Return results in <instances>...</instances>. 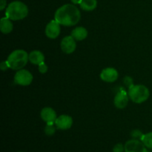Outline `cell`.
<instances>
[{"instance_id": "cell-3", "label": "cell", "mask_w": 152, "mask_h": 152, "mask_svg": "<svg viewBox=\"0 0 152 152\" xmlns=\"http://www.w3.org/2000/svg\"><path fill=\"white\" fill-rule=\"evenodd\" d=\"M29 54L24 50H16L12 52L7 59L9 68L13 70H21L26 65Z\"/></svg>"}, {"instance_id": "cell-9", "label": "cell", "mask_w": 152, "mask_h": 152, "mask_svg": "<svg viewBox=\"0 0 152 152\" xmlns=\"http://www.w3.org/2000/svg\"><path fill=\"white\" fill-rule=\"evenodd\" d=\"M56 128L60 130H68L73 125V119L70 116L63 114L57 117L55 121Z\"/></svg>"}, {"instance_id": "cell-5", "label": "cell", "mask_w": 152, "mask_h": 152, "mask_svg": "<svg viewBox=\"0 0 152 152\" xmlns=\"http://www.w3.org/2000/svg\"><path fill=\"white\" fill-rule=\"evenodd\" d=\"M33 75L30 71L25 69L19 70L14 76V82L16 84L22 86H27L31 84Z\"/></svg>"}, {"instance_id": "cell-15", "label": "cell", "mask_w": 152, "mask_h": 152, "mask_svg": "<svg viewBox=\"0 0 152 152\" xmlns=\"http://www.w3.org/2000/svg\"><path fill=\"white\" fill-rule=\"evenodd\" d=\"M13 25L10 19L7 17L1 18L0 20V30L4 34H8L13 31Z\"/></svg>"}, {"instance_id": "cell-8", "label": "cell", "mask_w": 152, "mask_h": 152, "mask_svg": "<svg viewBox=\"0 0 152 152\" xmlns=\"http://www.w3.org/2000/svg\"><path fill=\"white\" fill-rule=\"evenodd\" d=\"M60 24L56 20H51L45 28V35L50 39H56L60 34Z\"/></svg>"}, {"instance_id": "cell-6", "label": "cell", "mask_w": 152, "mask_h": 152, "mask_svg": "<svg viewBox=\"0 0 152 152\" xmlns=\"http://www.w3.org/2000/svg\"><path fill=\"white\" fill-rule=\"evenodd\" d=\"M125 152H148V151L142 141L133 139L126 142Z\"/></svg>"}, {"instance_id": "cell-10", "label": "cell", "mask_w": 152, "mask_h": 152, "mask_svg": "<svg viewBox=\"0 0 152 152\" xmlns=\"http://www.w3.org/2000/svg\"><path fill=\"white\" fill-rule=\"evenodd\" d=\"M119 74L114 68H107L102 71L100 74L101 80L107 83H114L118 79Z\"/></svg>"}, {"instance_id": "cell-24", "label": "cell", "mask_w": 152, "mask_h": 152, "mask_svg": "<svg viewBox=\"0 0 152 152\" xmlns=\"http://www.w3.org/2000/svg\"><path fill=\"white\" fill-rule=\"evenodd\" d=\"M7 1L6 0H0V10H3L6 7Z\"/></svg>"}, {"instance_id": "cell-19", "label": "cell", "mask_w": 152, "mask_h": 152, "mask_svg": "<svg viewBox=\"0 0 152 152\" xmlns=\"http://www.w3.org/2000/svg\"><path fill=\"white\" fill-rule=\"evenodd\" d=\"M143 135L144 134H142V132L141 131L138 130V129H134V130H133L131 132V136L134 140H141Z\"/></svg>"}, {"instance_id": "cell-23", "label": "cell", "mask_w": 152, "mask_h": 152, "mask_svg": "<svg viewBox=\"0 0 152 152\" xmlns=\"http://www.w3.org/2000/svg\"><path fill=\"white\" fill-rule=\"evenodd\" d=\"M0 68H1V71H6V70L7 69V68H10L8 66V64H7V61H4V62H1V64H0Z\"/></svg>"}, {"instance_id": "cell-14", "label": "cell", "mask_w": 152, "mask_h": 152, "mask_svg": "<svg viewBox=\"0 0 152 152\" xmlns=\"http://www.w3.org/2000/svg\"><path fill=\"white\" fill-rule=\"evenodd\" d=\"M71 36L76 41H82L88 36V31L83 27H77L71 32Z\"/></svg>"}, {"instance_id": "cell-18", "label": "cell", "mask_w": 152, "mask_h": 152, "mask_svg": "<svg viewBox=\"0 0 152 152\" xmlns=\"http://www.w3.org/2000/svg\"><path fill=\"white\" fill-rule=\"evenodd\" d=\"M56 129L53 126V124L51 123H47L45 128V133L47 136H52L55 134Z\"/></svg>"}, {"instance_id": "cell-22", "label": "cell", "mask_w": 152, "mask_h": 152, "mask_svg": "<svg viewBox=\"0 0 152 152\" xmlns=\"http://www.w3.org/2000/svg\"><path fill=\"white\" fill-rule=\"evenodd\" d=\"M124 83L127 86H129V88L132 87V86H134L133 85V80H132V78H131V77H126L124 78Z\"/></svg>"}, {"instance_id": "cell-2", "label": "cell", "mask_w": 152, "mask_h": 152, "mask_svg": "<svg viewBox=\"0 0 152 152\" xmlns=\"http://www.w3.org/2000/svg\"><path fill=\"white\" fill-rule=\"evenodd\" d=\"M28 7L25 3L20 1H14L10 3L5 12L6 17L13 21L25 19L28 16Z\"/></svg>"}, {"instance_id": "cell-25", "label": "cell", "mask_w": 152, "mask_h": 152, "mask_svg": "<svg viewBox=\"0 0 152 152\" xmlns=\"http://www.w3.org/2000/svg\"><path fill=\"white\" fill-rule=\"evenodd\" d=\"M71 2L74 4H80L82 0H71Z\"/></svg>"}, {"instance_id": "cell-21", "label": "cell", "mask_w": 152, "mask_h": 152, "mask_svg": "<svg viewBox=\"0 0 152 152\" xmlns=\"http://www.w3.org/2000/svg\"><path fill=\"white\" fill-rule=\"evenodd\" d=\"M39 71L41 74H45L48 71V66L46 65V64L45 62L39 64Z\"/></svg>"}, {"instance_id": "cell-4", "label": "cell", "mask_w": 152, "mask_h": 152, "mask_svg": "<svg viewBox=\"0 0 152 152\" xmlns=\"http://www.w3.org/2000/svg\"><path fill=\"white\" fill-rule=\"evenodd\" d=\"M128 94L134 102L142 103L148 99L150 92L148 88L143 85H134L129 88Z\"/></svg>"}, {"instance_id": "cell-1", "label": "cell", "mask_w": 152, "mask_h": 152, "mask_svg": "<svg viewBox=\"0 0 152 152\" xmlns=\"http://www.w3.org/2000/svg\"><path fill=\"white\" fill-rule=\"evenodd\" d=\"M55 20L64 26H73L80 20L81 13L75 5L66 4L62 5L55 13Z\"/></svg>"}, {"instance_id": "cell-20", "label": "cell", "mask_w": 152, "mask_h": 152, "mask_svg": "<svg viewBox=\"0 0 152 152\" xmlns=\"http://www.w3.org/2000/svg\"><path fill=\"white\" fill-rule=\"evenodd\" d=\"M125 151V145L122 143H117L113 148V152H123Z\"/></svg>"}, {"instance_id": "cell-7", "label": "cell", "mask_w": 152, "mask_h": 152, "mask_svg": "<svg viewBox=\"0 0 152 152\" xmlns=\"http://www.w3.org/2000/svg\"><path fill=\"white\" fill-rule=\"evenodd\" d=\"M76 48H77V43L72 36H68L62 39L61 42V49L64 53L67 54L74 53L76 50Z\"/></svg>"}, {"instance_id": "cell-12", "label": "cell", "mask_w": 152, "mask_h": 152, "mask_svg": "<svg viewBox=\"0 0 152 152\" xmlns=\"http://www.w3.org/2000/svg\"><path fill=\"white\" fill-rule=\"evenodd\" d=\"M40 115H41V118L45 122H46L47 123H51V124L55 123V121L57 118L55 111L50 107H46V108H43Z\"/></svg>"}, {"instance_id": "cell-17", "label": "cell", "mask_w": 152, "mask_h": 152, "mask_svg": "<svg viewBox=\"0 0 152 152\" xmlns=\"http://www.w3.org/2000/svg\"><path fill=\"white\" fill-rule=\"evenodd\" d=\"M141 141L145 145V147L152 149V132H149L143 135Z\"/></svg>"}, {"instance_id": "cell-11", "label": "cell", "mask_w": 152, "mask_h": 152, "mask_svg": "<svg viewBox=\"0 0 152 152\" xmlns=\"http://www.w3.org/2000/svg\"><path fill=\"white\" fill-rule=\"evenodd\" d=\"M129 94H127L124 91L118 92L114 97V105L119 109L125 108L127 106L128 102H129Z\"/></svg>"}, {"instance_id": "cell-16", "label": "cell", "mask_w": 152, "mask_h": 152, "mask_svg": "<svg viewBox=\"0 0 152 152\" xmlns=\"http://www.w3.org/2000/svg\"><path fill=\"white\" fill-rule=\"evenodd\" d=\"M80 5L83 10L92 11L97 6V1L96 0H82Z\"/></svg>"}, {"instance_id": "cell-13", "label": "cell", "mask_w": 152, "mask_h": 152, "mask_svg": "<svg viewBox=\"0 0 152 152\" xmlns=\"http://www.w3.org/2000/svg\"><path fill=\"white\" fill-rule=\"evenodd\" d=\"M29 61L34 65H39L45 61V56L39 50H33L29 53Z\"/></svg>"}]
</instances>
